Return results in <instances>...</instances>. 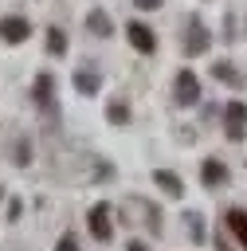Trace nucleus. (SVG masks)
I'll return each instance as SVG.
<instances>
[{"mask_svg": "<svg viewBox=\"0 0 247 251\" xmlns=\"http://www.w3.org/2000/svg\"><path fill=\"white\" fill-rule=\"evenodd\" d=\"M129 251H145V243H129Z\"/></svg>", "mask_w": 247, "mask_h": 251, "instance_id": "19", "label": "nucleus"}, {"mask_svg": "<svg viewBox=\"0 0 247 251\" xmlns=\"http://www.w3.org/2000/svg\"><path fill=\"white\" fill-rule=\"evenodd\" d=\"M31 161V145L27 141H16V165H27Z\"/></svg>", "mask_w": 247, "mask_h": 251, "instance_id": "16", "label": "nucleus"}, {"mask_svg": "<svg viewBox=\"0 0 247 251\" xmlns=\"http://www.w3.org/2000/svg\"><path fill=\"white\" fill-rule=\"evenodd\" d=\"M86 27H90L94 35H102V39H110V35H114V24H110V16H106L102 8H94V12L86 16Z\"/></svg>", "mask_w": 247, "mask_h": 251, "instance_id": "11", "label": "nucleus"}, {"mask_svg": "<svg viewBox=\"0 0 247 251\" xmlns=\"http://www.w3.org/2000/svg\"><path fill=\"white\" fill-rule=\"evenodd\" d=\"M212 75H220V78H223V82H231V86L239 82V75L231 71V63H216V67H212Z\"/></svg>", "mask_w": 247, "mask_h": 251, "instance_id": "15", "label": "nucleus"}, {"mask_svg": "<svg viewBox=\"0 0 247 251\" xmlns=\"http://www.w3.org/2000/svg\"><path fill=\"white\" fill-rule=\"evenodd\" d=\"M86 224H90V235L106 243V239L114 235V227H110V204H94V208L86 212Z\"/></svg>", "mask_w": 247, "mask_h": 251, "instance_id": "4", "label": "nucleus"}, {"mask_svg": "<svg viewBox=\"0 0 247 251\" xmlns=\"http://www.w3.org/2000/svg\"><path fill=\"white\" fill-rule=\"evenodd\" d=\"M227 231L239 239V247H247V212L243 208H231L227 212Z\"/></svg>", "mask_w": 247, "mask_h": 251, "instance_id": "10", "label": "nucleus"}, {"mask_svg": "<svg viewBox=\"0 0 247 251\" xmlns=\"http://www.w3.org/2000/svg\"><path fill=\"white\" fill-rule=\"evenodd\" d=\"M153 184H157V188H165L169 196H184L180 176H176V173H169V169H153Z\"/></svg>", "mask_w": 247, "mask_h": 251, "instance_id": "9", "label": "nucleus"}, {"mask_svg": "<svg viewBox=\"0 0 247 251\" xmlns=\"http://www.w3.org/2000/svg\"><path fill=\"white\" fill-rule=\"evenodd\" d=\"M200 180H204L208 188L227 184V165H223V161H204V165H200Z\"/></svg>", "mask_w": 247, "mask_h": 251, "instance_id": "8", "label": "nucleus"}, {"mask_svg": "<svg viewBox=\"0 0 247 251\" xmlns=\"http://www.w3.org/2000/svg\"><path fill=\"white\" fill-rule=\"evenodd\" d=\"M173 94H176L180 106H196V102H200V82H196V75H192L188 67L176 71V78H173Z\"/></svg>", "mask_w": 247, "mask_h": 251, "instance_id": "2", "label": "nucleus"}, {"mask_svg": "<svg viewBox=\"0 0 247 251\" xmlns=\"http://www.w3.org/2000/svg\"><path fill=\"white\" fill-rule=\"evenodd\" d=\"M125 35H129V43H133V51H141V55H153L157 51V35H153V27H145V24H129L125 27Z\"/></svg>", "mask_w": 247, "mask_h": 251, "instance_id": "5", "label": "nucleus"}, {"mask_svg": "<svg viewBox=\"0 0 247 251\" xmlns=\"http://www.w3.org/2000/svg\"><path fill=\"white\" fill-rule=\"evenodd\" d=\"M133 4H137L141 12H157V8H161V0H133Z\"/></svg>", "mask_w": 247, "mask_h": 251, "instance_id": "18", "label": "nucleus"}, {"mask_svg": "<svg viewBox=\"0 0 247 251\" xmlns=\"http://www.w3.org/2000/svg\"><path fill=\"white\" fill-rule=\"evenodd\" d=\"M55 251H78V243H74V235H63V239L55 243Z\"/></svg>", "mask_w": 247, "mask_h": 251, "instance_id": "17", "label": "nucleus"}, {"mask_svg": "<svg viewBox=\"0 0 247 251\" xmlns=\"http://www.w3.org/2000/svg\"><path fill=\"white\" fill-rule=\"evenodd\" d=\"M47 51L51 55H63L67 51V31L63 27H47Z\"/></svg>", "mask_w": 247, "mask_h": 251, "instance_id": "13", "label": "nucleus"}, {"mask_svg": "<svg viewBox=\"0 0 247 251\" xmlns=\"http://www.w3.org/2000/svg\"><path fill=\"white\" fill-rule=\"evenodd\" d=\"M208 43H212V35H208V27H204V20H188V27H184V35H180V51L192 59V55H204L208 51Z\"/></svg>", "mask_w": 247, "mask_h": 251, "instance_id": "1", "label": "nucleus"}, {"mask_svg": "<svg viewBox=\"0 0 247 251\" xmlns=\"http://www.w3.org/2000/svg\"><path fill=\"white\" fill-rule=\"evenodd\" d=\"M106 118H110L114 126H125V122H129V106H125V102H110V106H106Z\"/></svg>", "mask_w": 247, "mask_h": 251, "instance_id": "14", "label": "nucleus"}, {"mask_svg": "<svg viewBox=\"0 0 247 251\" xmlns=\"http://www.w3.org/2000/svg\"><path fill=\"white\" fill-rule=\"evenodd\" d=\"M98 86H102V75L98 71H78L74 75V90L78 94H98Z\"/></svg>", "mask_w": 247, "mask_h": 251, "instance_id": "12", "label": "nucleus"}, {"mask_svg": "<svg viewBox=\"0 0 247 251\" xmlns=\"http://www.w3.org/2000/svg\"><path fill=\"white\" fill-rule=\"evenodd\" d=\"M223 129H227V137L231 141H243V133H247V102H227V110H223Z\"/></svg>", "mask_w": 247, "mask_h": 251, "instance_id": "3", "label": "nucleus"}, {"mask_svg": "<svg viewBox=\"0 0 247 251\" xmlns=\"http://www.w3.org/2000/svg\"><path fill=\"white\" fill-rule=\"evenodd\" d=\"M31 98H35L39 110H51V102H55V78H51V75H39V78L31 82Z\"/></svg>", "mask_w": 247, "mask_h": 251, "instance_id": "7", "label": "nucleus"}, {"mask_svg": "<svg viewBox=\"0 0 247 251\" xmlns=\"http://www.w3.org/2000/svg\"><path fill=\"white\" fill-rule=\"evenodd\" d=\"M27 35H31V24L24 16H4L0 20V39L4 43H24Z\"/></svg>", "mask_w": 247, "mask_h": 251, "instance_id": "6", "label": "nucleus"}]
</instances>
